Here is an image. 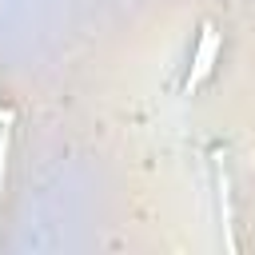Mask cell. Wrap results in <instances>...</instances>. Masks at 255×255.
I'll return each mask as SVG.
<instances>
[{"instance_id": "3", "label": "cell", "mask_w": 255, "mask_h": 255, "mask_svg": "<svg viewBox=\"0 0 255 255\" xmlns=\"http://www.w3.org/2000/svg\"><path fill=\"white\" fill-rule=\"evenodd\" d=\"M0 120H4V124H8V116H4V112H0Z\"/></svg>"}, {"instance_id": "2", "label": "cell", "mask_w": 255, "mask_h": 255, "mask_svg": "<svg viewBox=\"0 0 255 255\" xmlns=\"http://www.w3.org/2000/svg\"><path fill=\"white\" fill-rule=\"evenodd\" d=\"M215 183H219V215H223V247L235 251V239H231V187H227V167H223V155H215Z\"/></svg>"}, {"instance_id": "1", "label": "cell", "mask_w": 255, "mask_h": 255, "mask_svg": "<svg viewBox=\"0 0 255 255\" xmlns=\"http://www.w3.org/2000/svg\"><path fill=\"white\" fill-rule=\"evenodd\" d=\"M215 56H219V32H215L211 24H203V32H199V44H195V56H191V72H187V92L211 76V68H215Z\"/></svg>"}]
</instances>
